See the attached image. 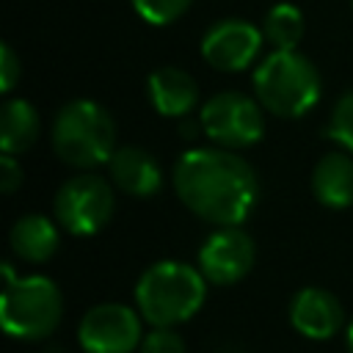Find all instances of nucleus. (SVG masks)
<instances>
[{
  "label": "nucleus",
  "mask_w": 353,
  "mask_h": 353,
  "mask_svg": "<svg viewBox=\"0 0 353 353\" xmlns=\"http://www.w3.org/2000/svg\"><path fill=\"white\" fill-rule=\"evenodd\" d=\"M50 141L61 163L88 171L108 163L116 152V124L99 102L72 99L55 113Z\"/></svg>",
  "instance_id": "20e7f679"
},
{
  "label": "nucleus",
  "mask_w": 353,
  "mask_h": 353,
  "mask_svg": "<svg viewBox=\"0 0 353 353\" xmlns=\"http://www.w3.org/2000/svg\"><path fill=\"white\" fill-rule=\"evenodd\" d=\"M108 171L110 182L135 199H146L163 185L157 160L141 146H119L108 160Z\"/></svg>",
  "instance_id": "ddd939ff"
},
{
  "label": "nucleus",
  "mask_w": 353,
  "mask_h": 353,
  "mask_svg": "<svg viewBox=\"0 0 353 353\" xmlns=\"http://www.w3.org/2000/svg\"><path fill=\"white\" fill-rule=\"evenodd\" d=\"M141 353H185V342L174 325H152V331L141 339Z\"/></svg>",
  "instance_id": "aec40b11"
},
{
  "label": "nucleus",
  "mask_w": 353,
  "mask_h": 353,
  "mask_svg": "<svg viewBox=\"0 0 353 353\" xmlns=\"http://www.w3.org/2000/svg\"><path fill=\"white\" fill-rule=\"evenodd\" d=\"M345 339H347V350L353 353V320H350L347 328H345Z\"/></svg>",
  "instance_id": "b1692460"
},
{
  "label": "nucleus",
  "mask_w": 353,
  "mask_h": 353,
  "mask_svg": "<svg viewBox=\"0 0 353 353\" xmlns=\"http://www.w3.org/2000/svg\"><path fill=\"white\" fill-rule=\"evenodd\" d=\"M11 251L25 262H47L58 248V229L44 215H22L8 232Z\"/></svg>",
  "instance_id": "2eb2a0df"
},
{
  "label": "nucleus",
  "mask_w": 353,
  "mask_h": 353,
  "mask_svg": "<svg viewBox=\"0 0 353 353\" xmlns=\"http://www.w3.org/2000/svg\"><path fill=\"white\" fill-rule=\"evenodd\" d=\"M3 273H6V287L17 281V279H14V268H11V262H3Z\"/></svg>",
  "instance_id": "5701e85b"
},
{
  "label": "nucleus",
  "mask_w": 353,
  "mask_h": 353,
  "mask_svg": "<svg viewBox=\"0 0 353 353\" xmlns=\"http://www.w3.org/2000/svg\"><path fill=\"white\" fill-rule=\"evenodd\" d=\"M146 94L152 108L160 116L182 119L190 116V110L199 105V83L190 72L176 66H160L146 80Z\"/></svg>",
  "instance_id": "f8f14e48"
},
{
  "label": "nucleus",
  "mask_w": 353,
  "mask_h": 353,
  "mask_svg": "<svg viewBox=\"0 0 353 353\" xmlns=\"http://www.w3.org/2000/svg\"><path fill=\"white\" fill-rule=\"evenodd\" d=\"M350 6H353V0H350Z\"/></svg>",
  "instance_id": "393cba45"
},
{
  "label": "nucleus",
  "mask_w": 353,
  "mask_h": 353,
  "mask_svg": "<svg viewBox=\"0 0 353 353\" xmlns=\"http://www.w3.org/2000/svg\"><path fill=\"white\" fill-rule=\"evenodd\" d=\"M179 201L212 226L243 223L259 196V179L248 160L223 146L188 149L174 165Z\"/></svg>",
  "instance_id": "f257e3e1"
},
{
  "label": "nucleus",
  "mask_w": 353,
  "mask_h": 353,
  "mask_svg": "<svg viewBox=\"0 0 353 353\" xmlns=\"http://www.w3.org/2000/svg\"><path fill=\"white\" fill-rule=\"evenodd\" d=\"M130 3H132L135 14H138L143 22L163 28V25L176 22V19L190 8L193 0H130Z\"/></svg>",
  "instance_id": "a211bd4d"
},
{
  "label": "nucleus",
  "mask_w": 353,
  "mask_h": 353,
  "mask_svg": "<svg viewBox=\"0 0 353 353\" xmlns=\"http://www.w3.org/2000/svg\"><path fill=\"white\" fill-rule=\"evenodd\" d=\"M77 339L85 353H132L143 339L141 317L124 303H97L83 314Z\"/></svg>",
  "instance_id": "6e6552de"
},
{
  "label": "nucleus",
  "mask_w": 353,
  "mask_h": 353,
  "mask_svg": "<svg viewBox=\"0 0 353 353\" xmlns=\"http://www.w3.org/2000/svg\"><path fill=\"white\" fill-rule=\"evenodd\" d=\"M262 36L273 50H298L303 30H306V19L301 14L298 6L292 3H276L265 11L262 17Z\"/></svg>",
  "instance_id": "f3484780"
},
{
  "label": "nucleus",
  "mask_w": 353,
  "mask_h": 353,
  "mask_svg": "<svg viewBox=\"0 0 353 353\" xmlns=\"http://www.w3.org/2000/svg\"><path fill=\"white\" fill-rule=\"evenodd\" d=\"M262 28L251 25L248 19H221L212 22L201 36V58L218 72H243L259 58L262 50Z\"/></svg>",
  "instance_id": "1a4fd4ad"
},
{
  "label": "nucleus",
  "mask_w": 353,
  "mask_h": 353,
  "mask_svg": "<svg viewBox=\"0 0 353 353\" xmlns=\"http://www.w3.org/2000/svg\"><path fill=\"white\" fill-rule=\"evenodd\" d=\"M19 77H22V61L14 52V47L3 41L0 44V91L8 94L19 83Z\"/></svg>",
  "instance_id": "412c9836"
},
{
  "label": "nucleus",
  "mask_w": 353,
  "mask_h": 353,
  "mask_svg": "<svg viewBox=\"0 0 353 353\" xmlns=\"http://www.w3.org/2000/svg\"><path fill=\"white\" fill-rule=\"evenodd\" d=\"M312 193L328 210L353 204V157L350 152H328L312 171Z\"/></svg>",
  "instance_id": "4468645a"
},
{
  "label": "nucleus",
  "mask_w": 353,
  "mask_h": 353,
  "mask_svg": "<svg viewBox=\"0 0 353 353\" xmlns=\"http://www.w3.org/2000/svg\"><path fill=\"white\" fill-rule=\"evenodd\" d=\"M254 97L279 119H301L323 94L317 66L298 50H270L254 69Z\"/></svg>",
  "instance_id": "7ed1b4c3"
},
{
  "label": "nucleus",
  "mask_w": 353,
  "mask_h": 353,
  "mask_svg": "<svg viewBox=\"0 0 353 353\" xmlns=\"http://www.w3.org/2000/svg\"><path fill=\"white\" fill-rule=\"evenodd\" d=\"M63 314V295L47 276H25L3 290L0 323L3 331L22 342L50 336Z\"/></svg>",
  "instance_id": "39448f33"
},
{
  "label": "nucleus",
  "mask_w": 353,
  "mask_h": 353,
  "mask_svg": "<svg viewBox=\"0 0 353 353\" xmlns=\"http://www.w3.org/2000/svg\"><path fill=\"white\" fill-rule=\"evenodd\" d=\"M55 221L74 237H88L97 234L108 226L116 210L113 188L105 176L99 174H77L66 179L52 201Z\"/></svg>",
  "instance_id": "0eeeda50"
},
{
  "label": "nucleus",
  "mask_w": 353,
  "mask_h": 353,
  "mask_svg": "<svg viewBox=\"0 0 353 353\" xmlns=\"http://www.w3.org/2000/svg\"><path fill=\"white\" fill-rule=\"evenodd\" d=\"M254 259H256V245L251 234L240 229V223L218 226V232H212L199 248V270L210 284L218 287L237 284L243 276H248Z\"/></svg>",
  "instance_id": "9d476101"
},
{
  "label": "nucleus",
  "mask_w": 353,
  "mask_h": 353,
  "mask_svg": "<svg viewBox=\"0 0 353 353\" xmlns=\"http://www.w3.org/2000/svg\"><path fill=\"white\" fill-rule=\"evenodd\" d=\"M41 119L39 110L28 99H8L0 110V149L8 154H19L30 149L39 138Z\"/></svg>",
  "instance_id": "dca6fc26"
},
{
  "label": "nucleus",
  "mask_w": 353,
  "mask_h": 353,
  "mask_svg": "<svg viewBox=\"0 0 353 353\" xmlns=\"http://www.w3.org/2000/svg\"><path fill=\"white\" fill-rule=\"evenodd\" d=\"M19 185H22V165L17 163L14 154L3 152V157H0V190L14 193Z\"/></svg>",
  "instance_id": "4be33fe9"
},
{
  "label": "nucleus",
  "mask_w": 353,
  "mask_h": 353,
  "mask_svg": "<svg viewBox=\"0 0 353 353\" xmlns=\"http://www.w3.org/2000/svg\"><path fill=\"white\" fill-rule=\"evenodd\" d=\"M328 135L345 149L353 154V88H347L334 110H331V119H328Z\"/></svg>",
  "instance_id": "6ab92c4d"
},
{
  "label": "nucleus",
  "mask_w": 353,
  "mask_h": 353,
  "mask_svg": "<svg viewBox=\"0 0 353 353\" xmlns=\"http://www.w3.org/2000/svg\"><path fill=\"white\" fill-rule=\"evenodd\" d=\"M204 298L207 279L188 262H154L135 284V306L149 325H179L201 309Z\"/></svg>",
  "instance_id": "f03ea898"
},
{
  "label": "nucleus",
  "mask_w": 353,
  "mask_h": 353,
  "mask_svg": "<svg viewBox=\"0 0 353 353\" xmlns=\"http://www.w3.org/2000/svg\"><path fill=\"white\" fill-rule=\"evenodd\" d=\"M290 323L306 339H331L342 323V303L323 287H303L290 301Z\"/></svg>",
  "instance_id": "9b49d317"
},
{
  "label": "nucleus",
  "mask_w": 353,
  "mask_h": 353,
  "mask_svg": "<svg viewBox=\"0 0 353 353\" xmlns=\"http://www.w3.org/2000/svg\"><path fill=\"white\" fill-rule=\"evenodd\" d=\"M265 108L256 97L243 91H221L212 94L201 110L204 135L223 149H248L265 135Z\"/></svg>",
  "instance_id": "423d86ee"
}]
</instances>
